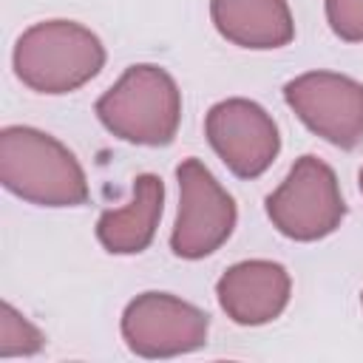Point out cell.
Returning a JSON list of instances; mask_svg holds the SVG:
<instances>
[{"instance_id":"obj_1","label":"cell","mask_w":363,"mask_h":363,"mask_svg":"<svg viewBox=\"0 0 363 363\" xmlns=\"http://www.w3.org/2000/svg\"><path fill=\"white\" fill-rule=\"evenodd\" d=\"M0 182L37 207H79L88 201V179L77 156L51 133L28 125L0 130Z\"/></svg>"},{"instance_id":"obj_9","label":"cell","mask_w":363,"mask_h":363,"mask_svg":"<svg viewBox=\"0 0 363 363\" xmlns=\"http://www.w3.org/2000/svg\"><path fill=\"white\" fill-rule=\"evenodd\" d=\"M292 295V278L284 264L250 258L227 267L216 284V298L224 315L238 326H264L275 320Z\"/></svg>"},{"instance_id":"obj_3","label":"cell","mask_w":363,"mask_h":363,"mask_svg":"<svg viewBox=\"0 0 363 363\" xmlns=\"http://www.w3.org/2000/svg\"><path fill=\"white\" fill-rule=\"evenodd\" d=\"M105 130L130 145H170L182 122V91L176 79L150 62L130 65L94 105Z\"/></svg>"},{"instance_id":"obj_14","label":"cell","mask_w":363,"mask_h":363,"mask_svg":"<svg viewBox=\"0 0 363 363\" xmlns=\"http://www.w3.org/2000/svg\"><path fill=\"white\" fill-rule=\"evenodd\" d=\"M357 182H360V193H363V167H360V176H357Z\"/></svg>"},{"instance_id":"obj_8","label":"cell","mask_w":363,"mask_h":363,"mask_svg":"<svg viewBox=\"0 0 363 363\" xmlns=\"http://www.w3.org/2000/svg\"><path fill=\"white\" fill-rule=\"evenodd\" d=\"M204 136L238 179H258L272 167L281 150L275 119L258 102L244 96L216 102L204 116Z\"/></svg>"},{"instance_id":"obj_13","label":"cell","mask_w":363,"mask_h":363,"mask_svg":"<svg viewBox=\"0 0 363 363\" xmlns=\"http://www.w3.org/2000/svg\"><path fill=\"white\" fill-rule=\"evenodd\" d=\"M326 23L343 43H363V0H326Z\"/></svg>"},{"instance_id":"obj_5","label":"cell","mask_w":363,"mask_h":363,"mask_svg":"<svg viewBox=\"0 0 363 363\" xmlns=\"http://www.w3.org/2000/svg\"><path fill=\"white\" fill-rule=\"evenodd\" d=\"M176 182L179 210L170 233V250L187 261L207 258L233 235L238 221L235 201L196 156L182 159L176 167Z\"/></svg>"},{"instance_id":"obj_7","label":"cell","mask_w":363,"mask_h":363,"mask_svg":"<svg viewBox=\"0 0 363 363\" xmlns=\"http://www.w3.org/2000/svg\"><path fill=\"white\" fill-rule=\"evenodd\" d=\"M210 318L170 292H142L122 312V337L139 357H176L207 343Z\"/></svg>"},{"instance_id":"obj_12","label":"cell","mask_w":363,"mask_h":363,"mask_svg":"<svg viewBox=\"0 0 363 363\" xmlns=\"http://www.w3.org/2000/svg\"><path fill=\"white\" fill-rule=\"evenodd\" d=\"M43 332L9 301L0 303V357H28L43 349Z\"/></svg>"},{"instance_id":"obj_2","label":"cell","mask_w":363,"mask_h":363,"mask_svg":"<svg viewBox=\"0 0 363 363\" xmlns=\"http://www.w3.org/2000/svg\"><path fill=\"white\" fill-rule=\"evenodd\" d=\"M14 74L37 94H71L91 82L105 65L102 40L74 20H43L14 43Z\"/></svg>"},{"instance_id":"obj_6","label":"cell","mask_w":363,"mask_h":363,"mask_svg":"<svg viewBox=\"0 0 363 363\" xmlns=\"http://www.w3.org/2000/svg\"><path fill=\"white\" fill-rule=\"evenodd\" d=\"M284 99L323 142L340 150L363 142V82L337 71H306L284 85Z\"/></svg>"},{"instance_id":"obj_11","label":"cell","mask_w":363,"mask_h":363,"mask_svg":"<svg viewBox=\"0 0 363 363\" xmlns=\"http://www.w3.org/2000/svg\"><path fill=\"white\" fill-rule=\"evenodd\" d=\"M164 204V184L156 173H142L133 179V199L125 207L105 210L96 221L99 244L113 255L145 252L156 235Z\"/></svg>"},{"instance_id":"obj_4","label":"cell","mask_w":363,"mask_h":363,"mask_svg":"<svg viewBox=\"0 0 363 363\" xmlns=\"http://www.w3.org/2000/svg\"><path fill=\"white\" fill-rule=\"evenodd\" d=\"M267 216L272 227L292 241L332 235L346 216L335 170L312 153L295 159L286 179L267 196Z\"/></svg>"},{"instance_id":"obj_15","label":"cell","mask_w":363,"mask_h":363,"mask_svg":"<svg viewBox=\"0 0 363 363\" xmlns=\"http://www.w3.org/2000/svg\"><path fill=\"white\" fill-rule=\"evenodd\" d=\"M360 303H363V292H360Z\"/></svg>"},{"instance_id":"obj_10","label":"cell","mask_w":363,"mask_h":363,"mask_svg":"<svg viewBox=\"0 0 363 363\" xmlns=\"http://www.w3.org/2000/svg\"><path fill=\"white\" fill-rule=\"evenodd\" d=\"M216 31L252 51L284 48L295 37V20L286 0H210Z\"/></svg>"}]
</instances>
